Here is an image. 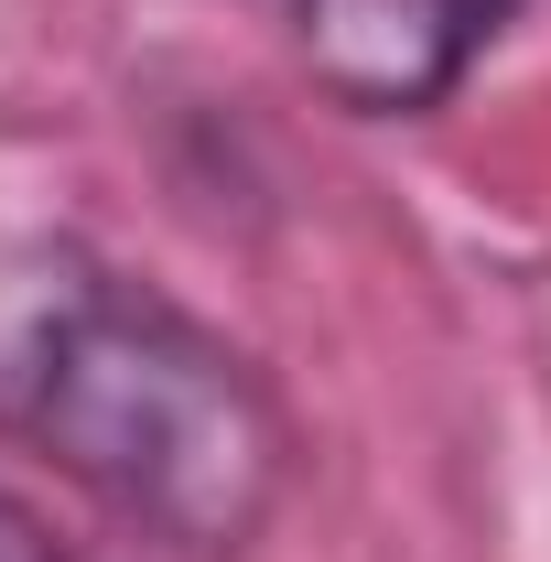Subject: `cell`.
<instances>
[{
	"mask_svg": "<svg viewBox=\"0 0 551 562\" xmlns=\"http://www.w3.org/2000/svg\"><path fill=\"white\" fill-rule=\"evenodd\" d=\"M11 422L173 552H238L292 476V422L271 379L131 281H76L22 336Z\"/></svg>",
	"mask_w": 551,
	"mask_h": 562,
	"instance_id": "1",
	"label": "cell"
},
{
	"mask_svg": "<svg viewBox=\"0 0 551 562\" xmlns=\"http://www.w3.org/2000/svg\"><path fill=\"white\" fill-rule=\"evenodd\" d=\"M314 76L357 109H421L443 98L465 55L497 33L508 0H292Z\"/></svg>",
	"mask_w": 551,
	"mask_h": 562,
	"instance_id": "2",
	"label": "cell"
},
{
	"mask_svg": "<svg viewBox=\"0 0 551 562\" xmlns=\"http://www.w3.org/2000/svg\"><path fill=\"white\" fill-rule=\"evenodd\" d=\"M0 562H66V552H55V530H44V508L11 497V487H0Z\"/></svg>",
	"mask_w": 551,
	"mask_h": 562,
	"instance_id": "3",
	"label": "cell"
}]
</instances>
